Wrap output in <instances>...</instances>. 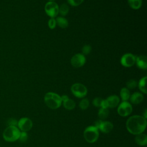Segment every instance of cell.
Returning a JSON list of instances; mask_svg holds the SVG:
<instances>
[{"mask_svg":"<svg viewBox=\"0 0 147 147\" xmlns=\"http://www.w3.org/2000/svg\"><path fill=\"white\" fill-rule=\"evenodd\" d=\"M126 126L127 131L132 134L142 133L146 129V119L141 115L131 116L127 120Z\"/></svg>","mask_w":147,"mask_h":147,"instance_id":"1","label":"cell"},{"mask_svg":"<svg viewBox=\"0 0 147 147\" xmlns=\"http://www.w3.org/2000/svg\"><path fill=\"white\" fill-rule=\"evenodd\" d=\"M44 102L46 105L51 109H58L62 104L61 96L53 92H47L45 95Z\"/></svg>","mask_w":147,"mask_h":147,"instance_id":"2","label":"cell"},{"mask_svg":"<svg viewBox=\"0 0 147 147\" xmlns=\"http://www.w3.org/2000/svg\"><path fill=\"white\" fill-rule=\"evenodd\" d=\"M21 131L17 126H8L3 131L2 136L7 142H14L18 140Z\"/></svg>","mask_w":147,"mask_h":147,"instance_id":"3","label":"cell"},{"mask_svg":"<svg viewBox=\"0 0 147 147\" xmlns=\"http://www.w3.org/2000/svg\"><path fill=\"white\" fill-rule=\"evenodd\" d=\"M85 140L88 143H94L99 137V130L94 126L87 127L83 133Z\"/></svg>","mask_w":147,"mask_h":147,"instance_id":"4","label":"cell"},{"mask_svg":"<svg viewBox=\"0 0 147 147\" xmlns=\"http://www.w3.org/2000/svg\"><path fill=\"white\" fill-rule=\"evenodd\" d=\"M71 91L72 94L78 98H83L87 94V88L86 87L79 83L73 84L71 87Z\"/></svg>","mask_w":147,"mask_h":147,"instance_id":"5","label":"cell"},{"mask_svg":"<svg viewBox=\"0 0 147 147\" xmlns=\"http://www.w3.org/2000/svg\"><path fill=\"white\" fill-rule=\"evenodd\" d=\"M59 5L54 1H48L44 7L45 13L51 18H55L59 14Z\"/></svg>","mask_w":147,"mask_h":147,"instance_id":"6","label":"cell"},{"mask_svg":"<svg viewBox=\"0 0 147 147\" xmlns=\"http://www.w3.org/2000/svg\"><path fill=\"white\" fill-rule=\"evenodd\" d=\"M133 110L131 105L127 101H122L118 107L117 112L121 117H126L130 115Z\"/></svg>","mask_w":147,"mask_h":147,"instance_id":"7","label":"cell"},{"mask_svg":"<svg viewBox=\"0 0 147 147\" xmlns=\"http://www.w3.org/2000/svg\"><path fill=\"white\" fill-rule=\"evenodd\" d=\"M33 126L32 120L27 117H22L19 119L17 123V127L21 131L27 132L30 130Z\"/></svg>","mask_w":147,"mask_h":147,"instance_id":"8","label":"cell"},{"mask_svg":"<svg viewBox=\"0 0 147 147\" xmlns=\"http://www.w3.org/2000/svg\"><path fill=\"white\" fill-rule=\"evenodd\" d=\"M136 62V56L130 53H127L122 55L120 63L125 67L129 68L132 67Z\"/></svg>","mask_w":147,"mask_h":147,"instance_id":"9","label":"cell"},{"mask_svg":"<svg viewBox=\"0 0 147 147\" xmlns=\"http://www.w3.org/2000/svg\"><path fill=\"white\" fill-rule=\"evenodd\" d=\"M86 61V57L82 53H76L71 59V64L75 68L83 67Z\"/></svg>","mask_w":147,"mask_h":147,"instance_id":"10","label":"cell"},{"mask_svg":"<svg viewBox=\"0 0 147 147\" xmlns=\"http://www.w3.org/2000/svg\"><path fill=\"white\" fill-rule=\"evenodd\" d=\"M138 68L145 70L147 68V57L145 55H139L136 56V62Z\"/></svg>","mask_w":147,"mask_h":147,"instance_id":"11","label":"cell"},{"mask_svg":"<svg viewBox=\"0 0 147 147\" xmlns=\"http://www.w3.org/2000/svg\"><path fill=\"white\" fill-rule=\"evenodd\" d=\"M108 107L110 108H114L118 106L119 103V98L118 96L116 95H112L109 96L106 99Z\"/></svg>","mask_w":147,"mask_h":147,"instance_id":"12","label":"cell"},{"mask_svg":"<svg viewBox=\"0 0 147 147\" xmlns=\"http://www.w3.org/2000/svg\"><path fill=\"white\" fill-rule=\"evenodd\" d=\"M113 128V125L109 121H102L98 130L103 133H109Z\"/></svg>","mask_w":147,"mask_h":147,"instance_id":"13","label":"cell"},{"mask_svg":"<svg viewBox=\"0 0 147 147\" xmlns=\"http://www.w3.org/2000/svg\"><path fill=\"white\" fill-rule=\"evenodd\" d=\"M130 100L133 104H139L144 100V96L142 93L139 92H135L130 96Z\"/></svg>","mask_w":147,"mask_h":147,"instance_id":"14","label":"cell"},{"mask_svg":"<svg viewBox=\"0 0 147 147\" xmlns=\"http://www.w3.org/2000/svg\"><path fill=\"white\" fill-rule=\"evenodd\" d=\"M135 141L137 144L140 146H145L147 144V136L142 133L137 134L135 137Z\"/></svg>","mask_w":147,"mask_h":147,"instance_id":"15","label":"cell"},{"mask_svg":"<svg viewBox=\"0 0 147 147\" xmlns=\"http://www.w3.org/2000/svg\"><path fill=\"white\" fill-rule=\"evenodd\" d=\"M62 104L64 107L68 110L74 109L76 106V104L74 100L69 98H67V99L62 100Z\"/></svg>","mask_w":147,"mask_h":147,"instance_id":"16","label":"cell"},{"mask_svg":"<svg viewBox=\"0 0 147 147\" xmlns=\"http://www.w3.org/2000/svg\"><path fill=\"white\" fill-rule=\"evenodd\" d=\"M56 25L62 29H65L68 26V20L63 17H58L56 18Z\"/></svg>","mask_w":147,"mask_h":147,"instance_id":"17","label":"cell"},{"mask_svg":"<svg viewBox=\"0 0 147 147\" xmlns=\"http://www.w3.org/2000/svg\"><path fill=\"white\" fill-rule=\"evenodd\" d=\"M120 96L122 101H127L130 96V91L126 87H123L120 91Z\"/></svg>","mask_w":147,"mask_h":147,"instance_id":"18","label":"cell"},{"mask_svg":"<svg viewBox=\"0 0 147 147\" xmlns=\"http://www.w3.org/2000/svg\"><path fill=\"white\" fill-rule=\"evenodd\" d=\"M146 79H147V77L146 76H144L142 77L138 82V88L140 89V90L144 94H146L147 93V90H146Z\"/></svg>","mask_w":147,"mask_h":147,"instance_id":"19","label":"cell"},{"mask_svg":"<svg viewBox=\"0 0 147 147\" xmlns=\"http://www.w3.org/2000/svg\"><path fill=\"white\" fill-rule=\"evenodd\" d=\"M127 2L129 6L131 9L134 10H137L141 7L142 1V0H127Z\"/></svg>","mask_w":147,"mask_h":147,"instance_id":"20","label":"cell"},{"mask_svg":"<svg viewBox=\"0 0 147 147\" xmlns=\"http://www.w3.org/2000/svg\"><path fill=\"white\" fill-rule=\"evenodd\" d=\"M69 10V6L66 3L61 4L59 7V13H60L61 16H65L66 15H67Z\"/></svg>","mask_w":147,"mask_h":147,"instance_id":"21","label":"cell"},{"mask_svg":"<svg viewBox=\"0 0 147 147\" xmlns=\"http://www.w3.org/2000/svg\"><path fill=\"white\" fill-rule=\"evenodd\" d=\"M109 114V111L107 109H103L100 108L98 111V117L100 119H106Z\"/></svg>","mask_w":147,"mask_h":147,"instance_id":"22","label":"cell"},{"mask_svg":"<svg viewBox=\"0 0 147 147\" xmlns=\"http://www.w3.org/2000/svg\"><path fill=\"white\" fill-rule=\"evenodd\" d=\"M90 105V102L88 99L86 98H84L82 99L79 103V107L82 110H86L87 109Z\"/></svg>","mask_w":147,"mask_h":147,"instance_id":"23","label":"cell"},{"mask_svg":"<svg viewBox=\"0 0 147 147\" xmlns=\"http://www.w3.org/2000/svg\"><path fill=\"white\" fill-rule=\"evenodd\" d=\"M138 83L134 79H130L126 83V88L128 89H134L137 86Z\"/></svg>","mask_w":147,"mask_h":147,"instance_id":"24","label":"cell"},{"mask_svg":"<svg viewBox=\"0 0 147 147\" xmlns=\"http://www.w3.org/2000/svg\"><path fill=\"white\" fill-rule=\"evenodd\" d=\"M92 50V48L91 47V45H88V44H86L84 45L82 48V53L83 55H84V56L86 55H88L91 51Z\"/></svg>","mask_w":147,"mask_h":147,"instance_id":"25","label":"cell"},{"mask_svg":"<svg viewBox=\"0 0 147 147\" xmlns=\"http://www.w3.org/2000/svg\"><path fill=\"white\" fill-rule=\"evenodd\" d=\"M84 0H67V2L72 6L76 7L81 5Z\"/></svg>","mask_w":147,"mask_h":147,"instance_id":"26","label":"cell"},{"mask_svg":"<svg viewBox=\"0 0 147 147\" xmlns=\"http://www.w3.org/2000/svg\"><path fill=\"white\" fill-rule=\"evenodd\" d=\"M28 138V135L26 132L21 131L18 140L21 142H25L27 141Z\"/></svg>","mask_w":147,"mask_h":147,"instance_id":"27","label":"cell"},{"mask_svg":"<svg viewBox=\"0 0 147 147\" xmlns=\"http://www.w3.org/2000/svg\"><path fill=\"white\" fill-rule=\"evenodd\" d=\"M48 25L49 29H53L56 26V22L55 18H51L48 22Z\"/></svg>","mask_w":147,"mask_h":147,"instance_id":"28","label":"cell"},{"mask_svg":"<svg viewBox=\"0 0 147 147\" xmlns=\"http://www.w3.org/2000/svg\"><path fill=\"white\" fill-rule=\"evenodd\" d=\"M102 100H103V99H102L101 98H99V97L95 98L94 99V100L92 101V104L95 107H100Z\"/></svg>","mask_w":147,"mask_h":147,"instance_id":"29","label":"cell"},{"mask_svg":"<svg viewBox=\"0 0 147 147\" xmlns=\"http://www.w3.org/2000/svg\"><path fill=\"white\" fill-rule=\"evenodd\" d=\"M17 123H18V121L14 118H10L9 119H8V121L7 122L8 126H17Z\"/></svg>","mask_w":147,"mask_h":147,"instance_id":"30","label":"cell"},{"mask_svg":"<svg viewBox=\"0 0 147 147\" xmlns=\"http://www.w3.org/2000/svg\"><path fill=\"white\" fill-rule=\"evenodd\" d=\"M100 108H103V109H107L108 108V105H107V102H106V99H103L102 104H101Z\"/></svg>","mask_w":147,"mask_h":147,"instance_id":"31","label":"cell"},{"mask_svg":"<svg viewBox=\"0 0 147 147\" xmlns=\"http://www.w3.org/2000/svg\"><path fill=\"white\" fill-rule=\"evenodd\" d=\"M102 121L101 119H99V120H97L96 121H95V123H94V126H95V127L98 129V128H99V126H100V125Z\"/></svg>","mask_w":147,"mask_h":147,"instance_id":"32","label":"cell"},{"mask_svg":"<svg viewBox=\"0 0 147 147\" xmlns=\"http://www.w3.org/2000/svg\"><path fill=\"white\" fill-rule=\"evenodd\" d=\"M147 113H146V109H145V111H144V115H142L144 118H145L146 119V117H147Z\"/></svg>","mask_w":147,"mask_h":147,"instance_id":"33","label":"cell"},{"mask_svg":"<svg viewBox=\"0 0 147 147\" xmlns=\"http://www.w3.org/2000/svg\"><path fill=\"white\" fill-rule=\"evenodd\" d=\"M49 1H54L55 0H48Z\"/></svg>","mask_w":147,"mask_h":147,"instance_id":"34","label":"cell"}]
</instances>
